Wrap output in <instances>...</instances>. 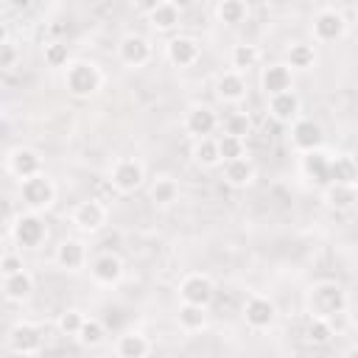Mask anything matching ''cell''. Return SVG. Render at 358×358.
<instances>
[{
	"label": "cell",
	"mask_w": 358,
	"mask_h": 358,
	"mask_svg": "<svg viewBox=\"0 0 358 358\" xmlns=\"http://www.w3.org/2000/svg\"><path fill=\"white\" fill-rule=\"evenodd\" d=\"M299 109H302V101H299V95L294 90L268 95V115L277 123H294L299 117Z\"/></svg>",
	"instance_id": "d6986e66"
},
{
	"label": "cell",
	"mask_w": 358,
	"mask_h": 358,
	"mask_svg": "<svg viewBox=\"0 0 358 358\" xmlns=\"http://www.w3.org/2000/svg\"><path fill=\"white\" fill-rule=\"evenodd\" d=\"M179 199V182L173 176H157L151 182V201L157 207H171Z\"/></svg>",
	"instance_id": "83f0119b"
},
{
	"label": "cell",
	"mask_w": 358,
	"mask_h": 358,
	"mask_svg": "<svg viewBox=\"0 0 358 358\" xmlns=\"http://www.w3.org/2000/svg\"><path fill=\"white\" fill-rule=\"evenodd\" d=\"M168 3H171V6H176L179 11H185V8H190V6H193V0H168Z\"/></svg>",
	"instance_id": "7bdbcfd3"
},
{
	"label": "cell",
	"mask_w": 358,
	"mask_h": 358,
	"mask_svg": "<svg viewBox=\"0 0 358 358\" xmlns=\"http://www.w3.org/2000/svg\"><path fill=\"white\" fill-rule=\"evenodd\" d=\"M115 352L120 358H145L151 352V341L143 336V333H126L117 338L115 344Z\"/></svg>",
	"instance_id": "4316f807"
},
{
	"label": "cell",
	"mask_w": 358,
	"mask_h": 358,
	"mask_svg": "<svg viewBox=\"0 0 358 358\" xmlns=\"http://www.w3.org/2000/svg\"><path fill=\"white\" fill-rule=\"evenodd\" d=\"M330 159H333V157L324 154L322 148L305 151V154L299 157V171H302V176H305L308 182L324 187V185H330Z\"/></svg>",
	"instance_id": "30bf717a"
},
{
	"label": "cell",
	"mask_w": 358,
	"mask_h": 358,
	"mask_svg": "<svg viewBox=\"0 0 358 358\" xmlns=\"http://www.w3.org/2000/svg\"><path fill=\"white\" fill-rule=\"evenodd\" d=\"M260 87L268 95H277V92H285V90H294V76H291V67L288 64H266L260 70Z\"/></svg>",
	"instance_id": "44dd1931"
},
{
	"label": "cell",
	"mask_w": 358,
	"mask_h": 358,
	"mask_svg": "<svg viewBox=\"0 0 358 358\" xmlns=\"http://www.w3.org/2000/svg\"><path fill=\"white\" fill-rule=\"evenodd\" d=\"M330 182L358 185V165L352 162L350 154H341V157H333L330 159Z\"/></svg>",
	"instance_id": "f546056e"
},
{
	"label": "cell",
	"mask_w": 358,
	"mask_h": 358,
	"mask_svg": "<svg viewBox=\"0 0 358 358\" xmlns=\"http://www.w3.org/2000/svg\"><path fill=\"white\" fill-rule=\"evenodd\" d=\"M179 14H182V11L165 0L157 11H151V14H148V22H151V28H154V31H173V28L179 25Z\"/></svg>",
	"instance_id": "1f68e13d"
},
{
	"label": "cell",
	"mask_w": 358,
	"mask_h": 358,
	"mask_svg": "<svg viewBox=\"0 0 358 358\" xmlns=\"http://www.w3.org/2000/svg\"><path fill=\"white\" fill-rule=\"evenodd\" d=\"M190 157L201 168H215V165L224 162L221 159V151H218V140H213V137H196V143L190 148Z\"/></svg>",
	"instance_id": "d4e9b609"
},
{
	"label": "cell",
	"mask_w": 358,
	"mask_h": 358,
	"mask_svg": "<svg viewBox=\"0 0 358 358\" xmlns=\"http://www.w3.org/2000/svg\"><path fill=\"white\" fill-rule=\"evenodd\" d=\"M70 224H73L78 232H87V235L98 232V229L106 224V207H103V201H98V199L78 201V204L73 207V213H70Z\"/></svg>",
	"instance_id": "ba28073f"
},
{
	"label": "cell",
	"mask_w": 358,
	"mask_h": 358,
	"mask_svg": "<svg viewBox=\"0 0 358 358\" xmlns=\"http://www.w3.org/2000/svg\"><path fill=\"white\" fill-rule=\"evenodd\" d=\"M215 129H218V115L210 106L193 103L185 112V131L187 134H193V137H210Z\"/></svg>",
	"instance_id": "2e32d148"
},
{
	"label": "cell",
	"mask_w": 358,
	"mask_h": 358,
	"mask_svg": "<svg viewBox=\"0 0 358 358\" xmlns=\"http://www.w3.org/2000/svg\"><path fill=\"white\" fill-rule=\"evenodd\" d=\"M103 336H106V324H103L101 319H87L76 338H78L84 347H98V344L103 341Z\"/></svg>",
	"instance_id": "836d02e7"
},
{
	"label": "cell",
	"mask_w": 358,
	"mask_h": 358,
	"mask_svg": "<svg viewBox=\"0 0 358 358\" xmlns=\"http://www.w3.org/2000/svg\"><path fill=\"white\" fill-rule=\"evenodd\" d=\"M20 201L31 213H42V210L53 207V201H56V185L45 173H36L31 179H22L20 182Z\"/></svg>",
	"instance_id": "277c9868"
},
{
	"label": "cell",
	"mask_w": 358,
	"mask_h": 358,
	"mask_svg": "<svg viewBox=\"0 0 358 358\" xmlns=\"http://www.w3.org/2000/svg\"><path fill=\"white\" fill-rule=\"evenodd\" d=\"M213 296H215V285H213V280L207 274L193 271V274L182 277V282H179V299L182 302H193V305H204L207 308L213 302Z\"/></svg>",
	"instance_id": "9c48e42d"
},
{
	"label": "cell",
	"mask_w": 358,
	"mask_h": 358,
	"mask_svg": "<svg viewBox=\"0 0 358 358\" xmlns=\"http://www.w3.org/2000/svg\"><path fill=\"white\" fill-rule=\"evenodd\" d=\"M176 322L185 333H199L207 327V308L204 305H193V302H182L179 305V313H176Z\"/></svg>",
	"instance_id": "484cf974"
},
{
	"label": "cell",
	"mask_w": 358,
	"mask_h": 358,
	"mask_svg": "<svg viewBox=\"0 0 358 358\" xmlns=\"http://www.w3.org/2000/svg\"><path fill=\"white\" fill-rule=\"evenodd\" d=\"M322 140H324V134H322V126H319L316 120H310V117H296V120L291 123V145H294L299 154L313 151V148H322Z\"/></svg>",
	"instance_id": "8fae6325"
},
{
	"label": "cell",
	"mask_w": 358,
	"mask_h": 358,
	"mask_svg": "<svg viewBox=\"0 0 358 358\" xmlns=\"http://www.w3.org/2000/svg\"><path fill=\"white\" fill-rule=\"evenodd\" d=\"M45 64L59 70V67H67L70 64V48L64 42H50L45 45Z\"/></svg>",
	"instance_id": "d590c367"
},
{
	"label": "cell",
	"mask_w": 358,
	"mask_h": 358,
	"mask_svg": "<svg viewBox=\"0 0 358 358\" xmlns=\"http://www.w3.org/2000/svg\"><path fill=\"white\" fill-rule=\"evenodd\" d=\"M246 78L241 70H227L215 78V95L224 101V103H241L246 98Z\"/></svg>",
	"instance_id": "ffe728a7"
},
{
	"label": "cell",
	"mask_w": 358,
	"mask_h": 358,
	"mask_svg": "<svg viewBox=\"0 0 358 358\" xmlns=\"http://www.w3.org/2000/svg\"><path fill=\"white\" fill-rule=\"evenodd\" d=\"M165 56L173 67H190L199 62L201 56V48L193 36H173L168 45H165Z\"/></svg>",
	"instance_id": "ac0fdd59"
},
{
	"label": "cell",
	"mask_w": 358,
	"mask_h": 358,
	"mask_svg": "<svg viewBox=\"0 0 358 358\" xmlns=\"http://www.w3.org/2000/svg\"><path fill=\"white\" fill-rule=\"evenodd\" d=\"M6 171L14 176V179H31L36 173H42V157L36 148H28V145H17L6 154Z\"/></svg>",
	"instance_id": "52a82bcc"
},
{
	"label": "cell",
	"mask_w": 358,
	"mask_h": 358,
	"mask_svg": "<svg viewBox=\"0 0 358 358\" xmlns=\"http://www.w3.org/2000/svg\"><path fill=\"white\" fill-rule=\"evenodd\" d=\"M344 310H347V294H344V288L338 282L324 280V282H316L308 291V313L310 316L333 319V316H338Z\"/></svg>",
	"instance_id": "7a4b0ae2"
},
{
	"label": "cell",
	"mask_w": 358,
	"mask_h": 358,
	"mask_svg": "<svg viewBox=\"0 0 358 358\" xmlns=\"http://www.w3.org/2000/svg\"><path fill=\"white\" fill-rule=\"evenodd\" d=\"M90 274L98 285H117L123 277V260L115 252H101L90 260Z\"/></svg>",
	"instance_id": "7c38bea8"
},
{
	"label": "cell",
	"mask_w": 358,
	"mask_h": 358,
	"mask_svg": "<svg viewBox=\"0 0 358 358\" xmlns=\"http://www.w3.org/2000/svg\"><path fill=\"white\" fill-rule=\"evenodd\" d=\"M34 294V277L31 271H17V274H6L3 277V296L8 302H25Z\"/></svg>",
	"instance_id": "cb8c5ba5"
},
{
	"label": "cell",
	"mask_w": 358,
	"mask_h": 358,
	"mask_svg": "<svg viewBox=\"0 0 358 358\" xmlns=\"http://www.w3.org/2000/svg\"><path fill=\"white\" fill-rule=\"evenodd\" d=\"M42 338H45V333L39 324L17 322L6 336V347L14 355H36V352H42Z\"/></svg>",
	"instance_id": "8992f818"
},
{
	"label": "cell",
	"mask_w": 358,
	"mask_h": 358,
	"mask_svg": "<svg viewBox=\"0 0 358 358\" xmlns=\"http://www.w3.org/2000/svg\"><path fill=\"white\" fill-rule=\"evenodd\" d=\"M313 62H316V53H313V48H310V45L296 42V45H291V48H288V67L308 70V67H313Z\"/></svg>",
	"instance_id": "e575fe53"
},
{
	"label": "cell",
	"mask_w": 358,
	"mask_h": 358,
	"mask_svg": "<svg viewBox=\"0 0 358 358\" xmlns=\"http://www.w3.org/2000/svg\"><path fill=\"white\" fill-rule=\"evenodd\" d=\"M243 319H246V324H249L252 330H266V327L274 324V319H277V308H274L271 299L255 294V296H249L246 305H243Z\"/></svg>",
	"instance_id": "9a60e30c"
},
{
	"label": "cell",
	"mask_w": 358,
	"mask_h": 358,
	"mask_svg": "<svg viewBox=\"0 0 358 358\" xmlns=\"http://www.w3.org/2000/svg\"><path fill=\"white\" fill-rule=\"evenodd\" d=\"M117 59L126 64V67H143L148 64L151 59V42L140 34H126L117 45Z\"/></svg>",
	"instance_id": "5bb4252c"
},
{
	"label": "cell",
	"mask_w": 358,
	"mask_h": 358,
	"mask_svg": "<svg viewBox=\"0 0 358 358\" xmlns=\"http://www.w3.org/2000/svg\"><path fill=\"white\" fill-rule=\"evenodd\" d=\"M8 232H11V238H14V243L17 246H22V249H36L42 241H45V235H48V229H45V221L39 218V213H20L11 224H8Z\"/></svg>",
	"instance_id": "5b68a950"
},
{
	"label": "cell",
	"mask_w": 358,
	"mask_h": 358,
	"mask_svg": "<svg viewBox=\"0 0 358 358\" xmlns=\"http://www.w3.org/2000/svg\"><path fill=\"white\" fill-rule=\"evenodd\" d=\"M229 62H232V70L246 73V70H252V67L260 64V48L257 45H249V42H241V45L232 48Z\"/></svg>",
	"instance_id": "f1b7e54d"
},
{
	"label": "cell",
	"mask_w": 358,
	"mask_h": 358,
	"mask_svg": "<svg viewBox=\"0 0 358 358\" xmlns=\"http://www.w3.org/2000/svg\"><path fill=\"white\" fill-rule=\"evenodd\" d=\"M162 3H165V0H134V8H137L140 14H145V17H148V14H151V11H157Z\"/></svg>",
	"instance_id": "b9f144b4"
},
{
	"label": "cell",
	"mask_w": 358,
	"mask_h": 358,
	"mask_svg": "<svg viewBox=\"0 0 358 358\" xmlns=\"http://www.w3.org/2000/svg\"><path fill=\"white\" fill-rule=\"evenodd\" d=\"M84 322H87V316L81 313V310H76V308H70V310H64L62 316H59V333L62 336H78V330L84 327Z\"/></svg>",
	"instance_id": "8d00e7d4"
},
{
	"label": "cell",
	"mask_w": 358,
	"mask_h": 358,
	"mask_svg": "<svg viewBox=\"0 0 358 358\" xmlns=\"http://www.w3.org/2000/svg\"><path fill=\"white\" fill-rule=\"evenodd\" d=\"M56 263L64 271H78L87 263V246L81 241H76V238H64L56 246Z\"/></svg>",
	"instance_id": "7402d4cb"
},
{
	"label": "cell",
	"mask_w": 358,
	"mask_h": 358,
	"mask_svg": "<svg viewBox=\"0 0 358 358\" xmlns=\"http://www.w3.org/2000/svg\"><path fill=\"white\" fill-rule=\"evenodd\" d=\"M215 17L224 25H238V22L246 20V3L243 0H221L215 6Z\"/></svg>",
	"instance_id": "d6a6232c"
},
{
	"label": "cell",
	"mask_w": 358,
	"mask_h": 358,
	"mask_svg": "<svg viewBox=\"0 0 358 358\" xmlns=\"http://www.w3.org/2000/svg\"><path fill=\"white\" fill-rule=\"evenodd\" d=\"M310 31H313V39H316V42H336V39L344 36V31H347V20H344L338 11L324 8V11H319V14L313 17Z\"/></svg>",
	"instance_id": "4fadbf2b"
},
{
	"label": "cell",
	"mask_w": 358,
	"mask_h": 358,
	"mask_svg": "<svg viewBox=\"0 0 358 358\" xmlns=\"http://www.w3.org/2000/svg\"><path fill=\"white\" fill-rule=\"evenodd\" d=\"M145 182V165L137 159V157H120L112 168H109V185L115 193H134L140 190Z\"/></svg>",
	"instance_id": "3957f363"
},
{
	"label": "cell",
	"mask_w": 358,
	"mask_h": 358,
	"mask_svg": "<svg viewBox=\"0 0 358 358\" xmlns=\"http://www.w3.org/2000/svg\"><path fill=\"white\" fill-rule=\"evenodd\" d=\"M25 268V263H22V255H17V252H3V257H0V274L6 277V274H17V271H22Z\"/></svg>",
	"instance_id": "60d3db41"
},
{
	"label": "cell",
	"mask_w": 358,
	"mask_h": 358,
	"mask_svg": "<svg viewBox=\"0 0 358 358\" xmlns=\"http://www.w3.org/2000/svg\"><path fill=\"white\" fill-rule=\"evenodd\" d=\"M224 131H227V134H238V137L249 134V131H252L249 115H243V112H229V115L224 117Z\"/></svg>",
	"instance_id": "f35d334b"
},
{
	"label": "cell",
	"mask_w": 358,
	"mask_h": 358,
	"mask_svg": "<svg viewBox=\"0 0 358 358\" xmlns=\"http://www.w3.org/2000/svg\"><path fill=\"white\" fill-rule=\"evenodd\" d=\"M305 338L316 347H324L330 344L333 338V324L330 319H322V316H308V324H305Z\"/></svg>",
	"instance_id": "4dcf8cb0"
},
{
	"label": "cell",
	"mask_w": 358,
	"mask_h": 358,
	"mask_svg": "<svg viewBox=\"0 0 358 358\" xmlns=\"http://www.w3.org/2000/svg\"><path fill=\"white\" fill-rule=\"evenodd\" d=\"M350 157H352V162H355V165H358V148H355V151H352V154H350Z\"/></svg>",
	"instance_id": "f6af8a7d"
},
{
	"label": "cell",
	"mask_w": 358,
	"mask_h": 358,
	"mask_svg": "<svg viewBox=\"0 0 358 358\" xmlns=\"http://www.w3.org/2000/svg\"><path fill=\"white\" fill-rule=\"evenodd\" d=\"M324 190V204L330 210H350L358 201V185H347V182H330L322 187Z\"/></svg>",
	"instance_id": "603a6c76"
},
{
	"label": "cell",
	"mask_w": 358,
	"mask_h": 358,
	"mask_svg": "<svg viewBox=\"0 0 358 358\" xmlns=\"http://www.w3.org/2000/svg\"><path fill=\"white\" fill-rule=\"evenodd\" d=\"M64 87L73 98H92L103 87V73L95 62L76 59L64 67Z\"/></svg>",
	"instance_id": "6da1fadb"
},
{
	"label": "cell",
	"mask_w": 358,
	"mask_h": 358,
	"mask_svg": "<svg viewBox=\"0 0 358 358\" xmlns=\"http://www.w3.org/2000/svg\"><path fill=\"white\" fill-rule=\"evenodd\" d=\"M17 59H20V50H17V45L11 42V36H8V39H0V67L8 73V70L17 67Z\"/></svg>",
	"instance_id": "ab89813d"
},
{
	"label": "cell",
	"mask_w": 358,
	"mask_h": 358,
	"mask_svg": "<svg viewBox=\"0 0 358 358\" xmlns=\"http://www.w3.org/2000/svg\"><path fill=\"white\" fill-rule=\"evenodd\" d=\"M350 319H352V324H355V327H358V305H355V308H352V313H350Z\"/></svg>",
	"instance_id": "ee69618b"
},
{
	"label": "cell",
	"mask_w": 358,
	"mask_h": 358,
	"mask_svg": "<svg viewBox=\"0 0 358 358\" xmlns=\"http://www.w3.org/2000/svg\"><path fill=\"white\" fill-rule=\"evenodd\" d=\"M221 176H224V182H227L229 187L243 190V187H249V185L255 182L257 168H255L252 159L238 157V159H227V162H221Z\"/></svg>",
	"instance_id": "e0dca14e"
},
{
	"label": "cell",
	"mask_w": 358,
	"mask_h": 358,
	"mask_svg": "<svg viewBox=\"0 0 358 358\" xmlns=\"http://www.w3.org/2000/svg\"><path fill=\"white\" fill-rule=\"evenodd\" d=\"M218 151H221V159L227 162V159H238V157H243V137H238V134H221L218 137Z\"/></svg>",
	"instance_id": "74e56055"
}]
</instances>
